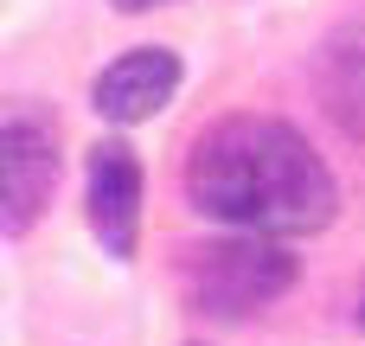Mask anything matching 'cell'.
I'll return each instance as SVG.
<instances>
[{
    "label": "cell",
    "instance_id": "obj_4",
    "mask_svg": "<svg viewBox=\"0 0 365 346\" xmlns=\"http://www.w3.org/2000/svg\"><path fill=\"white\" fill-rule=\"evenodd\" d=\"M83 205H90V231L109 257H135L141 238V161L122 141H96L90 148V173H83Z\"/></svg>",
    "mask_w": 365,
    "mask_h": 346
},
{
    "label": "cell",
    "instance_id": "obj_7",
    "mask_svg": "<svg viewBox=\"0 0 365 346\" xmlns=\"http://www.w3.org/2000/svg\"><path fill=\"white\" fill-rule=\"evenodd\" d=\"M109 6H122V13H148V6H167V0H109Z\"/></svg>",
    "mask_w": 365,
    "mask_h": 346
},
{
    "label": "cell",
    "instance_id": "obj_8",
    "mask_svg": "<svg viewBox=\"0 0 365 346\" xmlns=\"http://www.w3.org/2000/svg\"><path fill=\"white\" fill-rule=\"evenodd\" d=\"M359 327H365V302H359Z\"/></svg>",
    "mask_w": 365,
    "mask_h": 346
},
{
    "label": "cell",
    "instance_id": "obj_5",
    "mask_svg": "<svg viewBox=\"0 0 365 346\" xmlns=\"http://www.w3.org/2000/svg\"><path fill=\"white\" fill-rule=\"evenodd\" d=\"M173 90H180V58L167 45H135L96 77V109L109 122H148L173 103Z\"/></svg>",
    "mask_w": 365,
    "mask_h": 346
},
{
    "label": "cell",
    "instance_id": "obj_2",
    "mask_svg": "<svg viewBox=\"0 0 365 346\" xmlns=\"http://www.w3.org/2000/svg\"><path fill=\"white\" fill-rule=\"evenodd\" d=\"M58 167H64L58 116L38 96H0V238H26L45 218Z\"/></svg>",
    "mask_w": 365,
    "mask_h": 346
},
{
    "label": "cell",
    "instance_id": "obj_3",
    "mask_svg": "<svg viewBox=\"0 0 365 346\" xmlns=\"http://www.w3.org/2000/svg\"><path fill=\"white\" fill-rule=\"evenodd\" d=\"M186 295L199 315H257L269 302H282L295 283H302V263L282 250V244H263V238H225V244H192L186 263Z\"/></svg>",
    "mask_w": 365,
    "mask_h": 346
},
{
    "label": "cell",
    "instance_id": "obj_6",
    "mask_svg": "<svg viewBox=\"0 0 365 346\" xmlns=\"http://www.w3.org/2000/svg\"><path fill=\"white\" fill-rule=\"evenodd\" d=\"M314 90H321L327 116L365 141V26H346V32H334V39L321 45V58H314Z\"/></svg>",
    "mask_w": 365,
    "mask_h": 346
},
{
    "label": "cell",
    "instance_id": "obj_1",
    "mask_svg": "<svg viewBox=\"0 0 365 346\" xmlns=\"http://www.w3.org/2000/svg\"><path fill=\"white\" fill-rule=\"evenodd\" d=\"M186 199L192 212L263 238L321 231L340 205L314 141L276 116H218L186 154Z\"/></svg>",
    "mask_w": 365,
    "mask_h": 346
}]
</instances>
